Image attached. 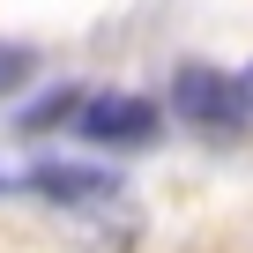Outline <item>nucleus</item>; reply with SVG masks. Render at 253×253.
Segmentation results:
<instances>
[{
    "label": "nucleus",
    "mask_w": 253,
    "mask_h": 253,
    "mask_svg": "<svg viewBox=\"0 0 253 253\" xmlns=\"http://www.w3.org/2000/svg\"><path fill=\"white\" fill-rule=\"evenodd\" d=\"M171 112H179V126H194V134H209V142H246L253 97L223 67H179L171 75Z\"/></svg>",
    "instance_id": "obj_1"
},
{
    "label": "nucleus",
    "mask_w": 253,
    "mask_h": 253,
    "mask_svg": "<svg viewBox=\"0 0 253 253\" xmlns=\"http://www.w3.org/2000/svg\"><path fill=\"white\" fill-rule=\"evenodd\" d=\"M75 126H82V142H97V149H149L157 126H164V112L149 97H89L75 112Z\"/></svg>",
    "instance_id": "obj_2"
},
{
    "label": "nucleus",
    "mask_w": 253,
    "mask_h": 253,
    "mask_svg": "<svg viewBox=\"0 0 253 253\" xmlns=\"http://www.w3.org/2000/svg\"><path fill=\"white\" fill-rule=\"evenodd\" d=\"M23 186L45 194V201H60V209H104V201H119V179H112V171H97V164H67V157L30 164Z\"/></svg>",
    "instance_id": "obj_3"
},
{
    "label": "nucleus",
    "mask_w": 253,
    "mask_h": 253,
    "mask_svg": "<svg viewBox=\"0 0 253 253\" xmlns=\"http://www.w3.org/2000/svg\"><path fill=\"white\" fill-rule=\"evenodd\" d=\"M82 104H89V97H82V89H75V82H60V89H52V97H38V104H30V112H23V134H52V126H67V119H75V112H82Z\"/></svg>",
    "instance_id": "obj_4"
},
{
    "label": "nucleus",
    "mask_w": 253,
    "mask_h": 253,
    "mask_svg": "<svg viewBox=\"0 0 253 253\" xmlns=\"http://www.w3.org/2000/svg\"><path fill=\"white\" fill-rule=\"evenodd\" d=\"M30 75H38V52L30 45H0V97H15Z\"/></svg>",
    "instance_id": "obj_5"
},
{
    "label": "nucleus",
    "mask_w": 253,
    "mask_h": 253,
    "mask_svg": "<svg viewBox=\"0 0 253 253\" xmlns=\"http://www.w3.org/2000/svg\"><path fill=\"white\" fill-rule=\"evenodd\" d=\"M238 82H246V97H253V67H246V75H238Z\"/></svg>",
    "instance_id": "obj_6"
},
{
    "label": "nucleus",
    "mask_w": 253,
    "mask_h": 253,
    "mask_svg": "<svg viewBox=\"0 0 253 253\" xmlns=\"http://www.w3.org/2000/svg\"><path fill=\"white\" fill-rule=\"evenodd\" d=\"M0 194H8V179H0Z\"/></svg>",
    "instance_id": "obj_7"
}]
</instances>
